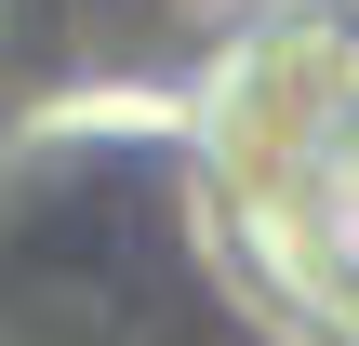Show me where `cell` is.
<instances>
[{
	"label": "cell",
	"instance_id": "obj_1",
	"mask_svg": "<svg viewBox=\"0 0 359 346\" xmlns=\"http://www.w3.org/2000/svg\"><path fill=\"white\" fill-rule=\"evenodd\" d=\"M320 213H333V253H346V267H359V160H346V173H333V200H320Z\"/></svg>",
	"mask_w": 359,
	"mask_h": 346
}]
</instances>
